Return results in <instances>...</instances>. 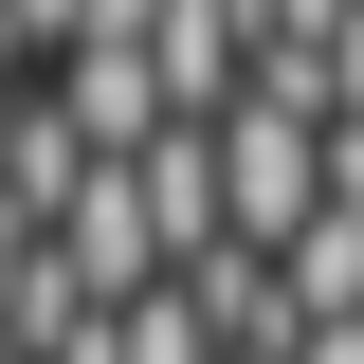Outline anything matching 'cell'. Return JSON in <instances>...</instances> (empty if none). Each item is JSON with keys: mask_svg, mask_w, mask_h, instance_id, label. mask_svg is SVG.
I'll use <instances>...</instances> for the list:
<instances>
[{"mask_svg": "<svg viewBox=\"0 0 364 364\" xmlns=\"http://www.w3.org/2000/svg\"><path fill=\"white\" fill-rule=\"evenodd\" d=\"M200 146H219V237L237 255H291V237L328 219V128L291 109V91H237Z\"/></svg>", "mask_w": 364, "mask_h": 364, "instance_id": "1", "label": "cell"}, {"mask_svg": "<svg viewBox=\"0 0 364 364\" xmlns=\"http://www.w3.org/2000/svg\"><path fill=\"white\" fill-rule=\"evenodd\" d=\"M291 364H364V328H310V346H291Z\"/></svg>", "mask_w": 364, "mask_h": 364, "instance_id": "2", "label": "cell"}]
</instances>
